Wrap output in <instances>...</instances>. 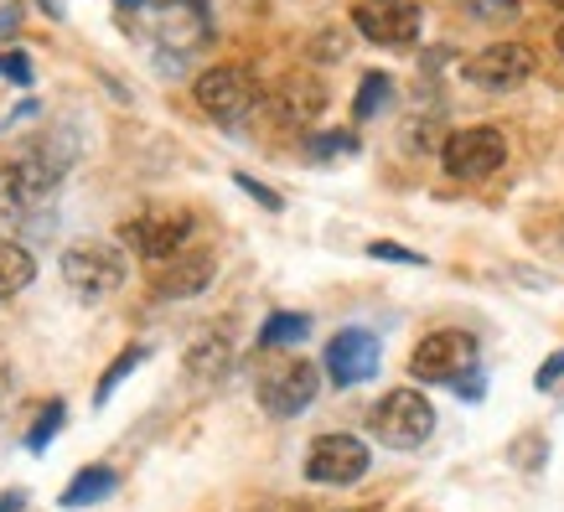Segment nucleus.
I'll list each match as a JSON object with an SVG mask.
<instances>
[{
    "label": "nucleus",
    "mask_w": 564,
    "mask_h": 512,
    "mask_svg": "<svg viewBox=\"0 0 564 512\" xmlns=\"http://www.w3.org/2000/svg\"><path fill=\"white\" fill-rule=\"evenodd\" d=\"M352 26L378 47H410L425 32V11L414 0H358L352 6Z\"/></svg>",
    "instance_id": "nucleus-9"
},
{
    "label": "nucleus",
    "mask_w": 564,
    "mask_h": 512,
    "mask_svg": "<svg viewBox=\"0 0 564 512\" xmlns=\"http://www.w3.org/2000/svg\"><path fill=\"white\" fill-rule=\"evenodd\" d=\"M306 337H311V316H295V311H274L270 322L259 326V347H295Z\"/></svg>",
    "instance_id": "nucleus-19"
},
{
    "label": "nucleus",
    "mask_w": 564,
    "mask_h": 512,
    "mask_svg": "<svg viewBox=\"0 0 564 512\" xmlns=\"http://www.w3.org/2000/svg\"><path fill=\"white\" fill-rule=\"evenodd\" d=\"M234 368V331L228 326H203L197 337H192L187 347V378H197V383H213V378H223Z\"/></svg>",
    "instance_id": "nucleus-16"
},
{
    "label": "nucleus",
    "mask_w": 564,
    "mask_h": 512,
    "mask_svg": "<svg viewBox=\"0 0 564 512\" xmlns=\"http://www.w3.org/2000/svg\"><path fill=\"white\" fill-rule=\"evenodd\" d=\"M358 151V135L352 130H322V135H306V155L311 161H337V155Z\"/></svg>",
    "instance_id": "nucleus-22"
},
{
    "label": "nucleus",
    "mask_w": 564,
    "mask_h": 512,
    "mask_svg": "<svg viewBox=\"0 0 564 512\" xmlns=\"http://www.w3.org/2000/svg\"><path fill=\"white\" fill-rule=\"evenodd\" d=\"M560 378H564V352H554V358L539 368V378H533V383H539V389H554Z\"/></svg>",
    "instance_id": "nucleus-28"
},
{
    "label": "nucleus",
    "mask_w": 564,
    "mask_h": 512,
    "mask_svg": "<svg viewBox=\"0 0 564 512\" xmlns=\"http://www.w3.org/2000/svg\"><path fill=\"white\" fill-rule=\"evenodd\" d=\"M368 425L389 450H420L435 435V410H430V399L420 389H393L373 404Z\"/></svg>",
    "instance_id": "nucleus-2"
},
{
    "label": "nucleus",
    "mask_w": 564,
    "mask_h": 512,
    "mask_svg": "<svg viewBox=\"0 0 564 512\" xmlns=\"http://www.w3.org/2000/svg\"><path fill=\"white\" fill-rule=\"evenodd\" d=\"M192 99H197V109H203L207 120L239 124L259 104V78L243 68V63H218V68H207L203 78L192 84Z\"/></svg>",
    "instance_id": "nucleus-4"
},
{
    "label": "nucleus",
    "mask_w": 564,
    "mask_h": 512,
    "mask_svg": "<svg viewBox=\"0 0 564 512\" xmlns=\"http://www.w3.org/2000/svg\"><path fill=\"white\" fill-rule=\"evenodd\" d=\"M151 358V347H130V352H120V358L109 362V368H104V378H99V393H94V404H109V399H115V389H120L124 378L135 373L140 362Z\"/></svg>",
    "instance_id": "nucleus-20"
},
{
    "label": "nucleus",
    "mask_w": 564,
    "mask_h": 512,
    "mask_svg": "<svg viewBox=\"0 0 564 512\" xmlns=\"http://www.w3.org/2000/svg\"><path fill=\"white\" fill-rule=\"evenodd\" d=\"M264 104H270L274 124H285V130H306V124L322 120L326 84L322 78H311V73H285V78L274 84V94H264Z\"/></svg>",
    "instance_id": "nucleus-15"
},
{
    "label": "nucleus",
    "mask_w": 564,
    "mask_h": 512,
    "mask_svg": "<svg viewBox=\"0 0 564 512\" xmlns=\"http://www.w3.org/2000/svg\"><path fill=\"white\" fill-rule=\"evenodd\" d=\"M17 26H21V11L6 0V6H0V32H17Z\"/></svg>",
    "instance_id": "nucleus-29"
},
{
    "label": "nucleus",
    "mask_w": 564,
    "mask_h": 512,
    "mask_svg": "<svg viewBox=\"0 0 564 512\" xmlns=\"http://www.w3.org/2000/svg\"><path fill=\"white\" fill-rule=\"evenodd\" d=\"M36 6H42V11H47L52 21H63V17H68V6H63V0H36Z\"/></svg>",
    "instance_id": "nucleus-30"
},
{
    "label": "nucleus",
    "mask_w": 564,
    "mask_h": 512,
    "mask_svg": "<svg viewBox=\"0 0 564 512\" xmlns=\"http://www.w3.org/2000/svg\"><path fill=\"white\" fill-rule=\"evenodd\" d=\"M63 420H68V410H63V404H47V414H42V420H36V429L26 435V450H32V456H42V450L52 445V435L63 429Z\"/></svg>",
    "instance_id": "nucleus-24"
},
{
    "label": "nucleus",
    "mask_w": 564,
    "mask_h": 512,
    "mask_svg": "<svg viewBox=\"0 0 564 512\" xmlns=\"http://www.w3.org/2000/svg\"><path fill=\"white\" fill-rule=\"evenodd\" d=\"M145 11V26L166 52H197L213 42V11L207 0H151L140 6Z\"/></svg>",
    "instance_id": "nucleus-5"
},
{
    "label": "nucleus",
    "mask_w": 564,
    "mask_h": 512,
    "mask_svg": "<svg viewBox=\"0 0 564 512\" xmlns=\"http://www.w3.org/2000/svg\"><path fill=\"white\" fill-rule=\"evenodd\" d=\"M234 182H239V187H243V192H249V197H254V203H264V207H270V213H280V207H285V203H280V192H270V187H259L254 176H243V171H239V176H234Z\"/></svg>",
    "instance_id": "nucleus-27"
},
{
    "label": "nucleus",
    "mask_w": 564,
    "mask_h": 512,
    "mask_svg": "<svg viewBox=\"0 0 564 512\" xmlns=\"http://www.w3.org/2000/svg\"><path fill=\"white\" fill-rule=\"evenodd\" d=\"M554 47H560V63H564V26H560V32H554Z\"/></svg>",
    "instance_id": "nucleus-32"
},
{
    "label": "nucleus",
    "mask_w": 564,
    "mask_h": 512,
    "mask_svg": "<svg viewBox=\"0 0 564 512\" xmlns=\"http://www.w3.org/2000/svg\"><path fill=\"white\" fill-rule=\"evenodd\" d=\"M36 280V259L32 249H21V243L0 239V301H11V295H21L26 285Z\"/></svg>",
    "instance_id": "nucleus-18"
},
{
    "label": "nucleus",
    "mask_w": 564,
    "mask_h": 512,
    "mask_svg": "<svg viewBox=\"0 0 564 512\" xmlns=\"http://www.w3.org/2000/svg\"><path fill=\"white\" fill-rule=\"evenodd\" d=\"M368 466H373V456H368V445L358 440V435H316L306 450V481H316V487H352V481L368 477Z\"/></svg>",
    "instance_id": "nucleus-7"
},
{
    "label": "nucleus",
    "mask_w": 564,
    "mask_h": 512,
    "mask_svg": "<svg viewBox=\"0 0 564 512\" xmlns=\"http://www.w3.org/2000/svg\"><path fill=\"white\" fill-rule=\"evenodd\" d=\"M477 337L471 331H456V326H441V331H430L420 347L410 352V373L420 383H462L466 373H477Z\"/></svg>",
    "instance_id": "nucleus-3"
},
{
    "label": "nucleus",
    "mask_w": 564,
    "mask_h": 512,
    "mask_svg": "<svg viewBox=\"0 0 564 512\" xmlns=\"http://www.w3.org/2000/svg\"><path fill=\"white\" fill-rule=\"evenodd\" d=\"M115 487H120V477H115V471H109V466H84V471H78V477L68 481V487H63V508H94V502H104V497L115 492Z\"/></svg>",
    "instance_id": "nucleus-17"
},
{
    "label": "nucleus",
    "mask_w": 564,
    "mask_h": 512,
    "mask_svg": "<svg viewBox=\"0 0 564 512\" xmlns=\"http://www.w3.org/2000/svg\"><path fill=\"white\" fill-rule=\"evenodd\" d=\"M326 373L337 389H352V383H368L378 373V362H383V347H378L373 331H362V326H347L337 337L326 341Z\"/></svg>",
    "instance_id": "nucleus-12"
},
{
    "label": "nucleus",
    "mask_w": 564,
    "mask_h": 512,
    "mask_svg": "<svg viewBox=\"0 0 564 512\" xmlns=\"http://www.w3.org/2000/svg\"><path fill=\"white\" fill-rule=\"evenodd\" d=\"M389 99H393V78H389V73H368V78H362V88H358V99H352V115H358V120H373Z\"/></svg>",
    "instance_id": "nucleus-21"
},
{
    "label": "nucleus",
    "mask_w": 564,
    "mask_h": 512,
    "mask_svg": "<svg viewBox=\"0 0 564 512\" xmlns=\"http://www.w3.org/2000/svg\"><path fill=\"white\" fill-rule=\"evenodd\" d=\"M68 161H73V145H52L47 135L21 145L11 161H0V213H11V218L36 213L57 192Z\"/></svg>",
    "instance_id": "nucleus-1"
},
{
    "label": "nucleus",
    "mask_w": 564,
    "mask_h": 512,
    "mask_svg": "<svg viewBox=\"0 0 564 512\" xmlns=\"http://www.w3.org/2000/svg\"><path fill=\"white\" fill-rule=\"evenodd\" d=\"M368 259H383V264H410V270H420V264H430L425 254H414V249H404V243H389V239L368 243Z\"/></svg>",
    "instance_id": "nucleus-25"
},
{
    "label": "nucleus",
    "mask_w": 564,
    "mask_h": 512,
    "mask_svg": "<svg viewBox=\"0 0 564 512\" xmlns=\"http://www.w3.org/2000/svg\"><path fill=\"white\" fill-rule=\"evenodd\" d=\"M21 502H26V492H6L0 497V512H21Z\"/></svg>",
    "instance_id": "nucleus-31"
},
{
    "label": "nucleus",
    "mask_w": 564,
    "mask_h": 512,
    "mask_svg": "<svg viewBox=\"0 0 564 512\" xmlns=\"http://www.w3.org/2000/svg\"><path fill=\"white\" fill-rule=\"evenodd\" d=\"M533 73V52L523 47V42H492V47H481L471 52L462 63V78L466 84H477V88H518L523 78Z\"/></svg>",
    "instance_id": "nucleus-13"
},
{
    "label": "nucleus",
    "mask_w": 564,
    "mask_h": 512,
    "mask_svg": "<svg viewBox=\"0 0 564 512\" xmlns=\"http://www.w3.org/2000/svg\"><path fill=\"white\" fill-rule=\"evenodd\" d=\"M445 176H456V182H481V176H492L502 161H508V140H502V130H492V124H466V130H456V135L445 140Z\"/></svg>",
    "instance_id": "nucleus-8"
},
{
    "label": "nucleus",
    "mask_w": 564,
    "mask_h": 512,
    "mask_svg": "<svg viewBox=\"0 0 564 512\" xmlns=\"http://www.w3.org/2000/svg\"><path fill=\"white\" fill-rule=\"evenodd\" d=\"M213 274H218V254L213 249H182L166 264H155L151 295L155 301H192V295H203L213 285Z\"/></svg>",
    "instance_id": "nucleus-14"
},
{
    "label": "nucleus",
    "mask_w": 564,
    "mask_h": 512,
    "mask_svg": "<svg viewBox=\"0 0 564 512\" xmlns=\"http://www.w3.org/2000/svg\"><path fill=\"white\" fill-rule=\"evenodd\" d=\"M120 239L135 249L140 259H155V264H166L172 254H182L192 239V218L187 213H140L120 228Z\"/></svg>",
    "instance_id": "nucleus-11"
},
{
    "label": "nucleus",
    "mask_w": 564,
    "mask_h": 512,
    "mask_svg": "<svg viewBox=\"0 0 564 512\" xmlns=\"http://www.w3.org/2000/svg\"><path fill=\"white\" fill-rule=\"evenodd\" d=\"M0 78H11V84H32V57L26 52H0Z\"/></svg>",
    "instance_id": "nucleus-26"
},
{
    "label": "nucleus",
    "mask_w": 564,
    "mask_h": 512,
    "mask_svg": "<svg viewBox=\"0 0 564 512\" xmlns=\"http://www.w3.org/2000/svg\"><path fill=\"white\" fill-rule=\"evenodd\" d=\"M549 6H560V11H564V0H549Z\"/></svg>",
    "instance_id": "nucleus-33"
},
{
    "label": "nucleus",
    "mask_w": 564,
    "mask_h": 512,
    "mask_svg": "<svg viewBox=\"0 0 564 512\" xmlns=\"http://www.w3.org/2000/svg\"><path fill=\"white\" fill-rule=\"evenodd\" d=\"M63 280H68L73 295L84 301H99V295H115L124 285V254L115 243H73L63 249Z\"/></svg>",
    "instance_id": "nucleus-6"
},
{
    "label": "nucleus",
    "mask_w": 564,
    "mask_h": 512,
    "mask_svg": "<svg viewBox=\"0 0 564 512\" xmlns=\"http://www.w3.org/2000/svg\"><path fill=\"white\" fill-rule=\"evenodd\" d=\"M456 6H462V11H466L471 21H481V26H497V21H513L518 11H523L518 0H456Z\"/></svg>",
    "instance_id": "nucleus-23"
},
{
    "label": "nucleus",
    "mask_w": 564,
    "mask_h": 512,
    "mask_svg": "<svg viewBox=\"0 0 564 512\" xmlns=\"http://www.w3.org/2000/svg\"><path fill=\"white\" fill-rule=\"evenodd\" d=\"M316 393H322V373H316V362H306V358H295V362H285V368H274V373L259 378V404H264V414H274V420L306 414Z\"/></svg>",
    "instance_id": "nucleus-10"
}]
</instances>
